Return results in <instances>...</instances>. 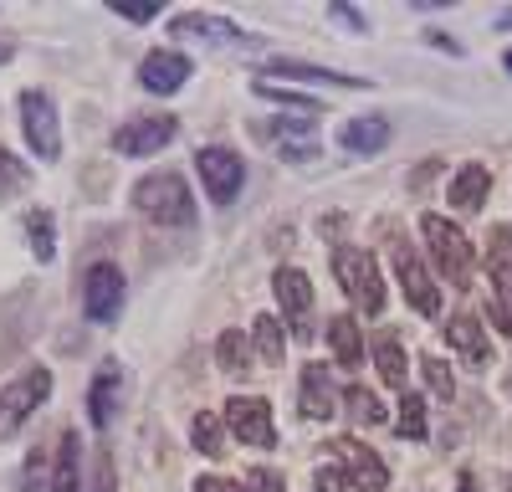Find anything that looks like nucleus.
<instances>
[{"instance_id": "f257e3e1", "label": "nucleus", "mask_w": 512, "mask_h": 492, "mask_svg": "<svg viewBox=\"0 0 512 492\" xmlns=\"http://www.w3.org/2000/svg\"><path fill=\"white\" fill-rule=\"evenodd\" d=\"M134 205L149 226H164V231H180V226H195V195L190 185L175 175V170H159V175H144L134 185Z\"/></svg>"}, {"instance_id": "f03ea898", "label": "nucleus", "mask_w": 512, "mask_h": 492, "mask_svg": "<svg viewBox=\"0 0 512 492\" xmlns=\"http://www.w3.org/2000/svg\"><path fill=\"white\" fill-rule=\"evenodd\" d=\"M420 236H425V257H431L436 277L461 293L472 282V241H466V231L451 226L446 216H420Z\"/></svg>"}, {"instance_id": "7ed1b4c3", "label": "nucleus", "mask_w": 512, "mask_h": 492, "mask_svg": "<svg viewBox=\"0 0 512 492\" xmlns=\"http://www.w3.org/2000/svg\"><path fill=\"white\" fill-rule=\"evenodd\" d=\"M333 277H338V287L349 293V303L359 308V313H369V318H379L384 313V277H379V267H374V257L364 252V246H333Z\"/></svg>"}, {"instance_id": "20e7f679", "label": "nucleus", "mask_w": 512, "mask_h": 492, "mask_svg": "<svg viewBox=\"0 0 512 492\" xmlns=\"http://www.w3.org/2000/svg\"><path fill=\"white\" fill-rule=\"evenodd\" d=\"M47 395H52V369H41V364L36 369H21V375L0 390V441L16 436L41 410V400H47Z\"/></svg>"}, {"instance_id": "39448f33", "label": "nucleus", "mask_w": 512, "mask_h": 492, "mask_svg": "<svg viewBox=\"0 0 512 492\" xmlns=\"http://www.w3.org/2000/svg\"><path fill=\"white\" fill-rule=\"evenodd\" d=\"M195 175H200L210 205H231L241 195V185H246V164L226 144H205V149H195Z\"/></svg>"}, {"instance_id": "423d86ee", "label": "nucleus", "mask_w": 512, "mask_h": 492, "mask_svg": "<svg viewBox=\"0 0 512 492\" xmlns=\"http://www.w3.org/2000/svg\"><path fill=\"white\" fill-rule=\"evenodd\" d=\"M487 277H492V328L512 339V226H492L487 236Z\"/></svg>"}, {"instance_id": "0eeeda50", "label": "nucleus", "mask_w": 512, "mask_h": 492, "mask_svg": "<svg viewBox=\"0 0 512 492\" xmlns=\"http://www.w3.org/2000/svg\"><path fill=\"white\" fill-rule=\"evenodd\" d=\"M21 129H26V144L41 164H52L62 154V129H57V103L41 93V88H26L21 93Z\"/></svg>"}, {"instance_id": "6e6552de", "label": "nucleus", "mask_w": 512, "mask_h": 492, "mask_svg": "<svg viewBox=\"0 0 512 492\" xmlns=\"http://www.w3.org/2000/svg\"><path fill=\"white\" fill-rule=\"evenodd\" d=\"M390 257H395V277H400L405 303H410L420 318H436V313H441V287H436L431 267L420 262V252H410L405 241H395V246H390Z\"/></svg>"}, {"instance_id": "1a4fd4ad", "label": "nucleus", "mask_w": 512, "mask_h": 492, "mask_svg": "<svg viewBox=\"0 0 512 492\" xmlns=\"http://www.w3.org/2000/svg\"><path fill=\"white\" fill-rule=\"evenodd\" d=\"M277 287V308H282V323L292 328V339H313V282L303 267H277L272 277Z\"/></svg>"}, {"instance_id": "9d476101", "label": "nucleus", "mask_w": 512, "mask_h": 492, "mask_svg": "<svg viewBox=\"0 0 512 492\" xmlns=\"http://www.w3.org/2000/svg\"><path fill=\"white\" fill-rule=\"evenodd\" d=\"M226 431L256 451H272L277 446V426H272V405L262 395H231L226 400Z\"/></svg>"}, {"instance_id": "9b49d317", "label": "nucleus", "mask_w": 512, "mask_h": 492, "mask_svg": "<svg viewBox=\"0 0 512 492\" xmlns=\"http://www.w3.org/2000/svg\"><path fill=\"white\" fill-rule=\"evenodd\" d=\"M180 134V118H169V113H139V118H128L123 129L113 134V149L128 154V159H144V154H159L164 144H175Z\"/></svg>"}, {"instance_id": "f8f14e48", "label": "nucleus", "mask_w": 512, "mask_h": 492, "mask_svg": "<svg viewBox=\"0 0 512 492\" xmlns=\"http://www.w3.org/2000/svg\"><path fill=\"white\" fill-rule=\"evenodd\" d=\"M323 451H333V462L344 467V477H349L359 492H384V487H390V467H384L359 436H333Z\"/></svg>"}, {"instance_id": "ddd939ff", "label": "nucleus", "mask_w": 512, "mask_h": 492, "mask_svg": "<svg viewBox=\"0 0 512 492\" xmlns=\"http://www.w3.org/2000/svg\"><path fill=\"white\" fill-rule=\"evenodd\" d=\"M82 313L93 323H113L123 313V272L113 262H93L82 277Z\"/></svg>"}, {"instance_id": "4468645a", "label": "nucleus", "mask_w": 512, "mask_h": 492, "mask_svg": "<svg viewBox=\"0 0 512 492\" xmlns=\"http://www.w3.org/2000/svg\"><path fill=\"white\" fill-rule=\"evenodd\" d=\"M256 134H262L267 144H277V154H282L287 164H308V159H318V134H313V123L262 118V123H256Z\"/></svg>"}, {"instance_id": "2eb2a0df", "label": "nucleus", "mask_w": 512, "mask_h": 492, "mask_svg": "<svg viewBox=\"0 0 512 492\" xmlns=\"http://www.w3.org/2000/svg\"><path fill=\"white\" fill-rule=\"evenodd\" d=\"M139 82H144L149 93H159V98L180 93L185 82H190V57L185 52H149L139 62Z\"/></svg>"}, {"instance_id": "dca6fc26", "label": "nucleus", "mask_w": 512, "mask_h": 492, "mask_svg": "<svg viewBox=\"0 0 512 492\" xmlns=\"http://www.w3.org/2000/svg\"><path fill=\"white\" fill-rule=\"evenodd\" d=\"M344 410V395H338L328 364H303V416L308 421H333Z\"/></svg>"}, {"instance_id": "f3484780", "label": "nucleus", "mask_w": 512, "mask_h": 492, "mask_svg": "<svg viewBox=\"0 0 512 492\" xmlns=\"http://www.w3.org/2000/svg\"><path fill=\"white\" fill-rule=\"evenodd\" d=\"M118 400H123V369H118L113 359H103L98 375H93V385H88V421H93L98 431L113 421Z\"/></svg>"}, {"instance_id": "a211bd4d", "label": "nucleus", "mask_w": 512, "mask_h": 492, "mask_svg": "<svg viewBox=\"0 0 512 492\" xmlns=\"http://www.w3.org/2000/svg\"><path fill=\"white\" fill-rule=\"evenodd\" d=\"M441 334H446V344H451L466 364H487V359H492V339H487V328H482L472 313H456Z\"/></svg>"}, {"instance_id": "6ab92c4d", "label": "nucleus", "mask_w": 512, "mask_h": 492, "mask_svg": "<svg viewBox=\"0 0 512 492\" xmlns=\"http://www.w3.org/2000/svg\"><path fill=\"white\" fill-rule=\"evenodd\" d=\"M323 328H328L333 364H338V369H359V359H364V328H359V318H354V313H333Z\"/></svg>"}, {"instance_id": "aec40b11", "label": "nucleus", "mask_w": 512, "mask_h": 492, "mask_svg": "<svg viewBox=\"0 0 512 492\" xmlns=\"http://www.w3.org/2000/svg\"><path fill=\"white\" fill-rule=\"evenodd\" d=\"M267 77H303V82H328V88H349V93L369 88V82H364V77H354V72L313 67V62H297V57H272V62H267Z\"/></svg>"}, {"instance_id": "412c9836", "label": "nucleus", "mask_w": 512, "mask_h": 492, "mask_svg": "<svg viewBox=\"0 0 512 492\" xmlns=\"http://www.w3.org/2000/svg\"><path fill=\"white\" fill-rule=\"evenodd\" d=\"M169 36H200V41H246V47H251V36H246L236 21H226V16H205V11H185V16H175V21H169Z\"/></svg>"}, {"instance_id": "4be33fe9", "label": "nucleus", "mask_w": 512, "mask_h": 492, "mask_svg": "<svg viewBox=\"0 0 512 492\" xmlns=\"http://www.w3.org/2000/svg\"><path fill=\"white\" fill-rule=\"evenodd\" d=\"M487 195H492V170L487 164H461V170L451 175V205L456 211H482L487 205Z\"/></svg>"}, {"instance_id": "5701e85b", "label": "nucleus", "mask_w": 512, "mask_h": 492, "mask_svg": "<svg viewBox=\"0 0 512 492\" xmlns=\"http://www.w3.org/2000/svg\"><path fill=\"white\" fill-rule=\"evenodd\" d=\"M338 144H344L349 154H379L384 144H390V123H384L379 113L374 118H349L344 129H338Z\"/></svg>"}, {"instance_id": "b1692460", "label": "nucleus", "mask_w": 512, "mask_h": 492, "mask_svg": "<svg viewBox=\"0 0 512 492\" xmlns=\"http://www.w3.org/2000/svg\"><path fill=\"white\" fill-rule=\"evenodd\" d=\"M52 492H82V436L77 431H62V441H57Z\"/></svg>"}, {"instance_id": "393cba45", "label": "nucleus", "mask_w": 512, "mask_h": 492, "mask_svg": "<svg viewBox=\"0 0 512 492\" xmlns=\"http://www.w3.org/2000/svg\"><path fill=\"white\" fill-rule=\"evenodd\" d=\"M374 364H379V380L390 385V390H410V375H405V349H400V339L395 334H379L374 339Z\"/></svg>"}, {"instance_id": "a878e982", "label": "nucleus", "mask_w": 512, "mask_h": 492, "mask_svg": "<svg viewBox=\"0 0 512 492\" xmlns=\"http://www.w3.org/2000/svg\"><path fill=\"white\" fill-rule=\"evenodd\" d=\"M251 349L262 354L267 364H282V354H287V323L272 318V313H262V318L251 323Z\"/></svg>"}, {"instance_id": "bb28decb", "label": "nucleus", "mask_w": 512, "mask_h": 492, "mask_svg": "<svg viewBox=\"0 0 512 492\" xmlns=\"http://www.w3.org/2000/svg\"><path fill=\"white\" fill-rule=\"evenodd\" d=\"M216 364H221V375H246V364H251V334H241V328H226V334L216 339Z\"/></svg>"}, {"instance_id": "cd10ccee", "label": "nucleus", "mask_w": 512, "mask_h": 492, "mask_svg": "<svg viewBox=\"0 0 512 492\" xmlns=\"http://www.w3.org/2000/svg\"><path fill=\"white\" fill-rule=\"evenodd\" d=\"M190 441L200 457H226V416H210V410H200V416L190 421Z\"/></svg>"}, {"instance_id": "c85d7f7f", "label": "nucleus", "mask_w": 512, "mask_h": 492, "mask_svg": "<svg viewBox=\"0 0 512 492\" xmlns=\"http://www.w3.org/2000/svg\"><path fill=\"white\" fill-rule=\"evenodd\" d=\"M26 241H31L36 262L57 257V221H52V211H26Z\"/></svg>"}, {"instance_id": "c756f323", "label": "nucleus", "mask_w": 512, "mask_h": 492, "mask_svg": "<svg viewBox=\"0 0 512 492\" xmlns=\"http://www.w3.org/2000/svg\"><path fill=\"white\" fill-rule=\"evenodd\" d=\"M395 436H405V441H425L431 436V426H425V400L420 395H400V416H395Z\"/></svg>"}, {"instance_id": "7c9ffc66", "label": "nucleus", "mask_w": 512, "mask_h": 492, "mask_svg": "<svg viewBox=\"0 0 512 492\" xmlns=\"http://www.w3.org/2000/svg\"><path fill=\"white\" fill-rule=\"evenodd\" d=\"M344 405H349V416H354L359 426H379V421H384L379 395H374V390H364V385H349V390H344Z\"/></svg>"}, {"instance_id": "2f4dec72", "label": "nucleus", "mask_w": 512, "mask_h": 492, "mask_svg": "<svg viewBox=\"0 0 512 492\" xmlns=\"http://www.w3.org/2000/svg\"><path fill=\"white\" fill-rule=\"evenodd\" d=\"M31 185V170H26V164L6 149V144H0V200H11V195H21Z\"/></svg>"}, {"instance_id": "473e14b6", "label": "nucleus", "mask_w": 512, "mask_h": 492, "mask_svg": "<svg viewBox=\"0 0 512 492\" xmlns=\"http://www.w3.org/2000/svg\"><path fill=\"white\" fill-rule=\"evenodd\" d=\"M256 98H267V103H282V108H297V113H318V98L287 93V88H277V82H267V77H256Z\"/></svg>"}, {"instance_id": "72a5a7b5", "label": "nucleus", "mask_w": 512, "mask_h": 492, "mask_svg": "<svg viewBox=\"0 0 512 492\" xmlns=\"http://www.w3.org/2000/svg\"><path fill=\"white\" fill-rule=\"evenodd\" d=\"M420 369H425V385H431L436 400H451L456 395V380H451V364L446 359H420Z\"/></svg>"}, {"instance_id": "f704fd0d", "label": "nucleus", "mask_w": 512, "mask_h": 492, "mask_svg": "<svg viewBox=\"0 0 512 492\" xmlns=\"http://www.w3.org/2000/svg\"><path fill=\"white\" fill-rule=\"evenodd\" d=\"M354 482L344 477V467H338V462H323L318 472H313V492H349Z\"/></svg>"}, {"instance_id": "c9c22d12", "label": "nucleus", "mask_w": 512, "mask_h": 492, "mask_svg": "<svg viewBox=\"0 0 512 492\" xmlns=\"http://www.w3.org/2000/svg\"><path fill=\"white\" fill-rule=\"evenodd\" d=\"M246 492H287V482H282L277 467H251L246 472Z\"/></svg>"}, {"instance_id": "e433bc0d", "label": "nucleus", "mask_w": 512, "mask_h": 492, "mask_svg": "<svg viewBox=\"0 0 512 492\" xmlns=\"http://www.w3.org/2000/svg\"><path fill=\"white\" fill-rule=\"evenodd\" d=\"M113 16H123V21H154L159 6H123V0H113Z\"/></svg>"}, {"instance_id": "4c0bfd02", "label": "nucleus", "mask_w": 512, "mask_h": 492, "mask_svg": "<svg viewBox=\"0 0 512 492\" xmlns=\"http://www.w3.org/2000/svg\"><path fill=\"white\" fill-rule=\"evenodd\" d=\"M195 492H246V482H231V477H200Z\"/></svg>"}, {"instance_id": "58836bf2", "label": "nucleus", "mask_w": 512, "mask_h": 492, "mask_svg": "<svg viewBox=\"0 0 512 492\" xmlns=\"http://www.w3.org/2000/svg\"><path fill=\"white\" fill-rule=\"evenodd\" d=\"M41 472H47V457H41V451H31V462H26V477H21V487H26V492H36Z\"/></svg>"}, {"instance_id": "ea45409f", "label": "nucleus", "mask_w": 512, "mask_h": 492, "mask_svg": "<svg viewBox=\"0 0 512 492\" xmlns=\"http://www.w3.org/2000/svg\"><path fill=\"white\" fill-rule=\"evenodd\" d=\"M93 492H113V457H98V467H93Z\"/></svg>"}, {"instance_id": "a19ab883", "label": "nucleus", "mask_w": 512, "mask_h": 492, "mask_svg": "<svg viewBox=\"0 0 512 492\" xmlns=\"http://www.w3.org/2000/svg\"><path fill=\"white\" fill-rule=\"evenodd\" d=\"M328 16H333V21H344V26H354V31H364V26H369V21H364L359 11H349V6H328Z\"/></svg>"}, {"instance_id": "79ce46f5", "label": "nucleus", "mask_w": 512, "mask_h": 492, "mask_svg": "<svg viewBox=\"0 0 512 492\" xmlns=\"http://www.w3.org/2000/svg\"><path fill=\"white\" fill-rule=\"evenodd\" d=\"M425 41H431L436 52H451V57H461V47H456V41H451L446 31H425Z\"/></svg>"}, {"instance_id": "37998d69", "label": "nucleus", "mask_w": 512, "mask_h": 492, "mask_svg": "<svg viewBox=\"0 0 512 492\" xmlns=\"http://www.w3.org/2000/svg\"><path fill=\"white\" fill-rule=\"evenodd\" d=\"M16 57V47H11V41H0V62H11Z\"/></svg>"}, {"instance_id": "c03bdc74", "label": "nucleus", "mask_w": 512, "mask_h": 492, "mask_svg": "<svg viewBox=\"0 0 512 492\" xmlns=\"http://www.w3.org/2000/svg\"><path fill=\"white\" fill-rule=\"evenodd\" d=\"M456 492H477V482H472V477H461V482H456Z\"/></svg>"}, {"instance_id": "a18cd8bd", "label": "nucleus", "mask_w": 512, "mask_h": 492, "mask_svg": "<svg viewBox=\"0 0 512 492\" xmlns=\"http://www.w3.org/2000/svg\"><path fill=\"white\" fill-rule=\"evenodd\" d=\"M507 72H512V52H507Z\"/></svg>"}, {"instance_id": "49530a36", "label": "nucleus", "mask_w": 512, "mask_h": 492, "mask_svg": "<svg viewBox=\"0 0 512 492\" xmlns=\"http://www.w3.org/2000/svg\"><path fill=\"white\" fill-rule=\"evenodd\" d=\"M507 390H512V380H507Z\"/></svg>"}]
</instances>
